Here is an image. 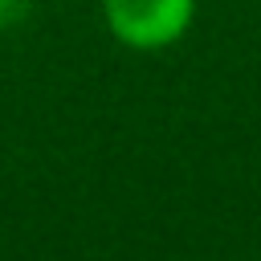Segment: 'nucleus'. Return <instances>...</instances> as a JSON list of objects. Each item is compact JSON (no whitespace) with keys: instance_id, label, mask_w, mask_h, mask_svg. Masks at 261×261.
<instances>
[{"instance_id":"f257e3e1","label":"nucleus","mask_w":261,"mask_h":261,"mask_svg":"<svg viewBox=\"0 0 261 261\" xmlns=\"http://www.w3.org/2000/svg\"><path fill=\"white\" fill-rule=\"evenodd\" d=\"M110 37L135 53H159L188 37L196 0H102Z\"/></svg>"},{"instance_id":"f03ea898","label":"nucleus","mask_w":261,"mask_h":261,"mask_svg":"<svg viewBox=\"0 0 261 261\" xmlns=\"http://www.w3.org/2000/svg\"><path fill=\"white\" fill-rule=\"evenodd\" d=\"M33 12V0H0V33H12L29 20Z\"/></svg>"}]
</instances>
